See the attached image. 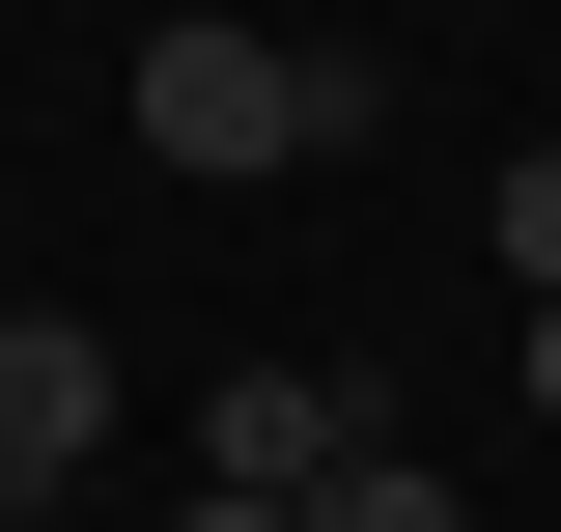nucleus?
Here are the masks:
<instances>
[{
    "label": "nucleus",
    "mask_w": 561,
    "mask_h": 532,
    "mask_svg": "<svg viewBox=\"0 0 561 532\" xmlns=\"http://www.w3.org/2000/svg\"><path fill=\"white\" fill-rule=\"evenodd\" d=\"M140 140H169V169H309V28H197V0H169V28H140Z\"/></svg>",
    "instance_id": "nucleus-1"
},
{
    "label": "nucleus",
    "mask_w": 561,
    "mask_h": 532,
    "mask_svg": "<svg viewBox=\"0 0 561 532\" xmlns=\"http://www.w3.org/2000/svg\"><path fill=\"white\" fill-rule=\"evenodd\" d=\"M365 449H393V420H365L337 365H225V393H197V505H280V532H309V476H365Z\"/></svg>",
    "instance_id": "nucleus-2"
},
{
    "label": "nucleus",
    "mask_w": 561,
    "mask_h": 532,
    "mask_svg": "<svg viewBox=\"0 0 561 532\" xmlns=\"http://www.w3.org/2000/svg\"><path fill=\"white\" fill-rule=\"evenodd\" d=\"M57 476H113V336L0 309V505H57Z\"/></svg>",
    "instance_id": "nucleus-3"
},
{
    "label": "nucleus",
    "mask_w": 561,
    "mask_h": 532,
    "mask_svg": "<svg viewBox=\"0 0 561 532\" xmlns=\"http://www.w3.org/2000/svg\"><path fill=\"white\" fill-rule=\"evenodd\" d=\"M309 532H478V505H449L421 449H365V476H309Z\"/></svg>",
    "instance_id": "nucleus-4"
},
{
    "label": "nucleus",
    "mask_w": 561,
    "mask_h": 532,
    "mask_svg": "<svg viewBox=\"0 0 561 532\" xmlns=\"http://www.w3.org/2000/svg\"><path fill=\"white\" fill-rule=\"evenodd\" d=\"M478 224H505V280L561 309V140H505V197H478Z\"/></svg>",
    "instance_id": "nucleus-5"
},
{
    "label": "nucleus",
    "mask_w": 561,
    "mask_h": 532,
    "mask_svg": "<svg viewBox=\"0 0 561 532\" xmlns=\"http://www.w3.org/2000/svg\"><path fill=\"white\" fill-rule=\"evenodd\" d=\"M505 393H534V420H561V309H534V336H505Z\"/></svg>",
    "instance_id": "nucleus-6"
},
{
    "label": "nucleus",
    "mask_w": 561,
    "mask_h": 532,
    "mask_svg": "<svg viewBox=\"0 0 561 532\" xmlns=\"http://www.w3.org/2000/svg\"><path fill=\"white\" fill-rule=\"evenodd\" d=\"M169 532H280V505H169Z\"/></svg>",
    "instance_id": "nucleus-7"
}]
</instances>
